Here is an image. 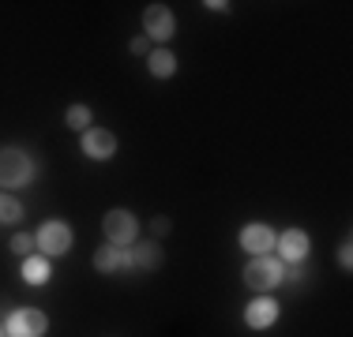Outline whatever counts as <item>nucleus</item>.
Segmentation results:
<instances>
[{
  "instance_id": "nucleus-7",
  "label": "nucleus",
  "mask_w": 353,
  "mask_h": 337,
  "mask_svg": "<svg viewBox=\"0 0 353 337\" xmlns=\"http://www.w3.org/2000/svg\"><path fill=\"white\" fill-rule=\"evenodd\" d=\"M79 150L90 162H109V157L117 154V135L109 128H87L79 135Z\"/></svg>"
},
{
  "instance_id": "nucleus-5",
  "label": "nucleus",
  "mask_w": 353,
  "mask_h": 337,
  "mask_svg": "<svg viewBox=\"0 0 353 337\" xmlns=\"http://www.w3.org/2000/svg\"><path fill=\"white\" fill-rule=\"evenodd\" d=\"M46 330H49V318H46V311H38V307H15L4 323L8 337H41Z\"/></svg>"
},
{
  "instance_id": "nucleus-8",
  "label": "nucleus",
  "mask_w": 353,
  "mask_h": 337,
  "mask_svg": "<svg viewBox=\"0 0 353 337\" xmlns=\"http://www.w3.org/2000/svg\"><path fill=\"white\" fill-rule=\"evenodd\" d=\"M279 323V300L267 292V296H256L245 307V326L248 330H271V326Z\"/></svg>"
},
{
  "instance_id": "nucleus-12",
  "label": "nucleus",
  "mask_w": 353,
  "mask_h": 337,
  "mask_svg": "<svg viewBox=\"0 0 353 337\" xmlns=\"http://www.w3.org/2000/svg\"><path fill=\"white\" fill-rule=\"evenodd\" d=\"M128 255H132V270H158L165 263V248L158 240L136 243V248H128Z\"/></svg>"
},
{
  "instance_id": "nucleus-2",
  "label": "nucleus",
  "mask_w": 353,
  "mask_h": 337,
  "mask_svg": "<svg viewBox=\"0 0 353 337\" xmlns=\"http://www.w3.org/2000/svg\"><path fill=\"white\" fill-rule=\"evenodd\" d=\"M72 243H75V232H72L68 221H61V217H49V221H41L38 232H34V248H38V255H46V259L68 255Z\"/></svg>"
},
{
  "instance_id": "nucleus-14",
  "label": "nucleus",
  "mask_w": 353,
  "mask_h": 337,
  "mask_svg": "<svg viewBox=\"0 0 353 337\" xmlns=\"http://www.w3.org/2000/svg\"><path fill=\"white\" fill-rule=\"evenodd\" d=\"M49 274H53V270H49L46 255H38V251H34L30 259H23V281H27V285H46Z\"/></svg>"
},
{
  "instance_id": "nucleus-16",
  "label": "nucleus",
  "mask_w": 353,
  "mask_h": 337,
  "mask_svg": "<svg viewBox=\"0 0 353 337\" xmlns=\"http://www.w3.org/2000/svg\"><path fill=\"white\" fill-rule=\"evenodd\" d=\"M19 217H23L19 199H15V195H4V191H0V225H15Z\"/></svg>"
},
{
  "instance_id": "nucleus-11",
  "label": "nucleus",
  "mask_w": 353,
  "mask_h": 337,
  "mask_svg": "<svg viewBox=\"0 0 353 337\" xmlns=\"http://www.w3.org/2000/svg\"><path fill=\"white\" fill-rule=\"evenodd\" d=\"M94 270H98V274H117V270H132L128 248H113V243L98 248V251H94Z\"/></svg>"
},
{
  "instance_id": "nucleus-1",
  "label": "nucleus",
  "mask_w": 353,
  "mask_h": 337,
  "mask_svg": "<svg viewBox=\"0 0 353 337\" xmlns=\"http://www.w3.org/2000/svg\"><path fill=\"white\" fill-rule=\"evenodd\" d=\"M38 176V157L23 146H0V188H27Z\"/></svg>"
},
{
  "instance_id": "nucleus-22",
  "label": "nucleus",
  "mask_w": 353,
  "mask_h": 337,
  "mask_svg": "<svg viewBox=\"0 0 353 337\" xmlns=\"http://www.w3.org/2000/svg\"><path fill=\"white\" fill-rule=\"evenodd\" d=\"M0 337H8V334H4V326H0Z\"/></svg>"
},
{
  "instance_id": "nucleus-3",
  "label": "nucleus",
  "mask_w": 353,
  "mask_h": 337,
  "mask_svg": "<svg viewBox=\"0 0 353 337\" xmlns=\"http://www.w3.org/2000/svg\"><path fill=\"white\" fill-rule=\"evenodd\" d=\"M282 281H285L282 259H274V255H256V259H248V266H245V285H248L252 292L267 296V292L279 289Z\"/></svg>"
},
{
  "instance_id": "nucleus-17",
  "label": "nucleus",
  "mask_w": 353,
  "mask_h": 337,
  "mask_svg": "<svg viewBox=\"0 0 353 337\" xmlns=\"http://www.w3.org/2000/svg\"><path fill=\"white\" fill-rule=\"evenodd\" d=\"M12 251L19 259H30V255H34V236H30V232H15L12 236Z\"/></svg>"
},
{
  "instance_id": "nucleus-20",
  "label": "nucleus",
  "mask_w": 353,
  "mask_h": 337,
  "mask_svg": "<svg viewBox=\"0 0 353 337\" xmlns=\"http://www.w3.org/2000/svg\"><path fill=\"white\" fill-rule=\"evenodd\" d=\"M170 229H173V225H170V217H162V214H158L154 221H150V232H154V236H165Z\"/></svg>"
},
{
  "instance_id": "nucleus-18",
  "label": "nucleus",
  "mask_w": 353,
  "mask_h": 337,
  "mask_svg": "<svg viewBox=\"0 0 353 337\" xmlns=\"http://www.w3.org/2000/svg\"><path fill=\"white\" fill-rule=\"evenodd\" d=\"M339 266L342 270H353V240H350V236L339 243Z\"/></svg>"
},
{
  "instance_id": "nucleus-6",
  "label": "nucleus",
  "mask_w": 353,
  "mask_h": 337,
  "mask_svg": "<svg viewBox=\"0 0 353 337\" xmlns=\"http://www.w3.org/2000/svg\"><path fill=\"white\" fill-rule=\"evenodd\" d=\"M173 30H176V19H173V12H170L165 4L143 8V38H150V41H170Z\"/></svg>"
},
{
  "instance_id": "nucleus-21",
  "label": "nucleus",
  "mask_w": 353,
  "mask_h": 337,
  "mask_svg": "<svg viewBox=\"0 0 353 337\" xmlns=\"http://www.w3.org/2000/svg\"><path fill=\"white\" fill-rule=\"evenodd\" d=\"M203 8H211V12H230V4H225V0H207Z\"/></svg>"
},
{
  "instance_id": "nucleus-15",
  "label": "nucleus",
  "mask_w": 353,
  "mask_h": 337,
  "mask_svg": "<svg viewBox=\"0 0 353 337\" xmlns=\"http://www.w3.org/2000/svg\"><path fill=\"white\" fill-rule=\"evenodd\" d=\"M64 124L83 135L87 128H94V116H90V109H87V105H68V113H64Z\"/></svg>"
},
{
  "instance_id": "nucleus-13",
  "label": "nucleus",
  "mask_w": 353,
  "mask_h": 337,
  "mask_svg": "<svg viewBox=\"0 0 353 337\" xmlns=\"http://www.w3.org/2000/svg\"><path fill=\"white\" fill-rule=\"evenodd\" d=\"M147 72L154 75V79H173L176 75V53L173 49H150V56H147Z\"/></svg>"
},
{
  "instance_id": "nucleus-19",
  "label": "nucleus",
  "mask_w": 353,
  "mask_h": 337,
  "mask_svg": "<svg viewBox=\"0 0 353 337\" xmlns=\"http://www.w3.org/2000/svg\"><path fill=\"white\" fill-rule=\"evenodd\" d=\"M128 53L132 56H150V38H143V34H139V38H132L128 41Z\"/></svg>"
},
{
  "instance_id": "nucleus-9",
  "label": "nucleus",
  "mask_w": 353,
  "mask_h": 337,
  "mask_svg": "<svg viewBox=\"0 0 353 337\" xmlns=\"http://www.w3.org/2000/svg\"><path fill=\"white\" fill-rule=\"evenodd\" d=\"M274 248H279V259H282V263H305L312 240H308L305 229H285V232H279Z\"/></svg>"
},
{
  "instance_id": "nucleus-10",
  "label": "nucleus",
  "mask_w": 353,
  "mask_h": 337,
  "mask_svg": "<svg viewBox=\"0 0 353 337\" xmlns=\"http://www.w3.org/2000/svg\"><path fill=\"white\" fill-rule=\"evenodd\" d=\"M274 240H279V232H274L271 225L252 221V225H245V229H241V248H245L252 259H256V255H271Z\"/></svg>"
},
{
  "instance_id": "nucleus-4",
  "label": "nucleus",
  "mask_w": 353,
  "mask_h": 337,
  "mask_svg": "<svg viewBox=\"0 0 353 337\" xmlns=\"http://www.w3.org/2000/svg\"><path fill=\"white\" fill-rule=\"evenodd\" d=\"M102 232H105V240L113 243V248H132V243H136V236H139V221H136V214H132V210L113 206L102 217Z\"/></svg>"
}]
</instances>
